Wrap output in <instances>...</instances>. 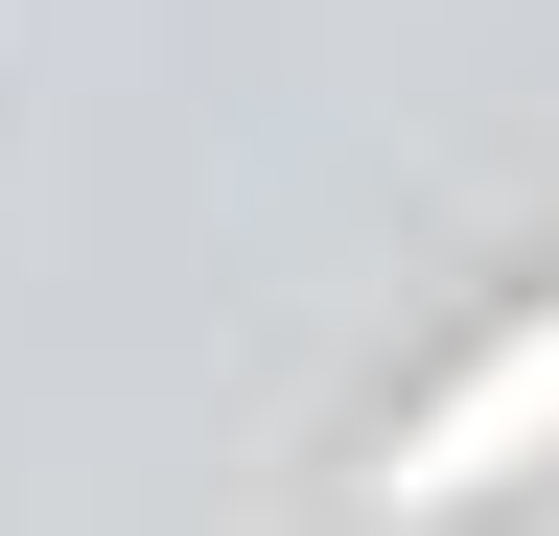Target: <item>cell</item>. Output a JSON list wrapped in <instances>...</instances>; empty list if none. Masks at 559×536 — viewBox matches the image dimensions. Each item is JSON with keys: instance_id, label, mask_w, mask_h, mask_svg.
Masks as SVG:
<instances>
[{"instance_id": "6da1fadb", "label": "cell", "mask_w": 559, "mask_h": 536, "mask_svg": "<svg viewBox=\"0 0 559 536\" xmlns=\"http://www.w3.org/2000/svg\"><path fill=\"white\" fill-rule=\"evenodd\" d=\"M513 466H559V303H513V326L373 443V513H489Z\"/></svg>"}]
</instances>
